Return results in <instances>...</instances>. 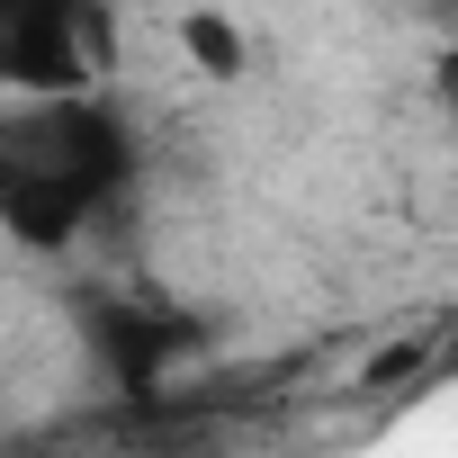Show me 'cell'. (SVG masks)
I'll list each match as a JSON object with an SVG mask.
<instances>
[{"instance_id": "5b68a950", "label": "cell", "mask_w": 458, "mask_h": 458, "mask_svg": "<svg viewBox=\"0 0 458 458\" xmlns=\"http://www.w3.org/2000/svg\"><path fill=\"white\" fill-rule=\"evenodd\" d=\"M422 19L431 28H458V0H422Z\"/></svg>"}, {"instance_id": "6da1fadb", "label": "cell", "mask_w": 458, "mask_h": 458, "mask_svg": "<svg viewBox=\"0 0 458 458\" xmlns=\"http://www.w3.org/2000/svg\"><path fill=\"white\" fill-rule=\"evenodd\" d=\"M144 180V135L117 81L0 99V243L28 261H64L126 216Z\"/></svg>"}, {"instance_id": "3957f363", "label": "cell", "mask_w": 458, "mask_h": 458, "mask_svg": "<svg viewBox=\"0 0 458 458\" xmlns=\"http://www.w3.org/2000/svg\"><path fill=\"white\" fill-rule=\"evenodd\" d=\"M422 99H431V117L458 135V28H431V55H422Z\"/></svg>"}, {"instance_id": "277c9868", "label": "cell", "mask_w": 458, "mask_h": 458, "mask_svg": "<svg viewBox=\"0 0 458 458\" xmlns=\"http://www.w3.org/2000/svg\"><path fill=\"white\" fill-rule=\"evenodd\" d=\"M189 55H198L207 72H243V46H234V19H216V10H198V19H189Z\"/></svg>"}, {"instance_id": "7a4b0ae2", "label": "cell", "mask_w": 458, "mask_h": 458, "mask_svg": "<svg viewBox=\"0 0 458 458\" xmlns=\"http://www.w3.org/2000/svg\"><path fill=\"white\" fill-rule=\"evenodd\" d=\"M117 72L108 0H0V99L99 90Z\"/></svg>"}]
</instances>
